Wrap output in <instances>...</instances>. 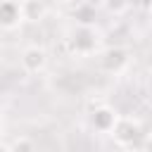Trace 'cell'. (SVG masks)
I'll list each match as a JSON object with an SVG mask.
<instances>
[{"mask_svg":"<svg viewBox=\"0 0 152 152\" xmlns=\"http://www.w3.org/2000/svg\"><path fill=\"white\" fill-rule=\"evenodd\" d=\"M50 5H66V2H71V0H48Z\"/></svg>","mask_w":152,"mask_h":152,"instance_id":"7c38bea8","label":"cell"},{"mask_svg":"<svg viewBox=\"0 0 152 152\" xmlns=\"http://www.w3.org/2000/svg\"><path fill=\"white\" fill-rule=\"evenodd\" d=\"M147 19H150V24H152V2L147 5Z\"/></svg>","mask_w":152,"mask_h":152,"instance_id":"4fadbf2b","label":"cell"},{"mask_svg":"<svg viewBox=\"0 0 152 152\" xmlns=\"http://www.w3.org/2000/svg\"><path fill=\"white\" fill-rule=\"evenodd\" d=\"M116 119H119V112H116L114 107H109V104H97V107L88 114L90 128H93L95 133H100V135H109L112 128H114V124H116Z\"/></svg>","mask_w":152,"mask_h":152,"instance_id":"277c9868","label":"cell"},{"mask_svg":"<svg viewBox=\"0 0 152 152\" xmlns=\"http://www.w3.org/2000/svg\"><path fill=\"white\" fill-rule=\"evenodd\" d=\"M128 64H131V52H128L126 48H121V45L102 48V50L97 52V66H100V71H104V74H112V76L124 74V71L128 69Z\"/></svg>","mask_w":152,"mask_h":152,"instance_id":"3957f363","label":"cell"},{"mask_svg":"<svg viewBox=\"0 0 152 152\" xmlns=\"http://www.w3.org/2000/svg\"><path fill=\"white\" fill-rule=\"evenodd\" d=\"M5 133V121H2V114H0V135Z\"/></svg>","mask_w":152,"mask_h":152,"instance_id":"5bb4252c","label":"cell"},{"mask_svg":"<svg viewBox=\"0 0 152 152\" xmlns=\"http://www.w3.org/2000/svg\"><path fill=\"white\" fill-rule=\"evenodd\" d=\"M147 88H150V95H152V76H150V81H147Z\"/></svg>","mask_w":152,"mask_h":152,"instance_id":"9a60e30c","label":"cell"},{"mask_svg":"<svg viewBox=\"0 0 152 152\" xmlns=\"http://www.w3.org/2000/svg\"><path fill=\"white\" fill-rule=\"evenodd\" d=\"M19 62H21V69L26 74H40L48 66V50L43 45H26L21 50Z\"/></svg>","mask_w":152,"mask_h":152,"instance_id":"8992f818","label":"cell"},{"mask_svg":"<svg viewBox=\"0 0 152 152\" xmlns=\"http://www.w3.org/2000/svg\"><path fill=\"white\" fill-rule=\"evenodd\" d=\"M140 150L152 152V133H145V135H142V140H140Z\"/></svg>","mask_w":152,"mask_h":152,"instance_id":"30bf717a","label":"cell"},{"mask_svg":"<svg viewBox=\"0 0 152 152\" xmlns=\"http://www.w3.org/2000/svg\"><path fill=\"white\" fill-rule=\"evenodd\" d=\"M66 50L74 57H97V52L102 50V31L95 24H86V21H76L66 36H64Z\"/></svg>","mask_w":152,"mask_h":152,"instance_id":"6da1fadb","label":"cell"},{"mask_svg":"<svg viewBox=\"0 0 152 152\" xmlns=\"http://www.w3.org/2000/svg\"><path fill=\"white\" fill-rule=\"evenodd\" d=\"M24 21V0H0V28L14 31Z\"/></svg>","mask_w":152,"mask_h":152,"instance_id":"5b68a950","label":"cell"},{"mask_svg":"<svg viewBox=\"0 0 152 152\" xmlns=\"http://www.w3.org/2000/svg\"><path fill=\"white\" fill-rule=\"evenodd\" d=\"M24 17H26V21H40L43 5L36 0H24Z\"/></svg>","mask_w":152,"mask_h":152,"instance_id":"ba28073f","label":"cell"},{"mask_svg":"<svg viewBox=\"0 0 152 152\" xmlns=\"http://www.w3.org/2000/svg\"><path fill=\"white\" fill-rule=\"evenodd\" d=\"M102 10L112 17H121L131 10V0H102Z\"/></svg>","mask_w":152,"mask_h":152,"instance_id":"52a82bcc","label":"cell"},{"mask_svg":"<svg viewBox=\"0 0 152 152\" xmlns=\"http://www.w3.org/2000/svg\"><path fill=\"white\" fill-rule=\"evenodd\" d=\"M109 135H112L114 145H119V147H140V140L145 135V126L138 116H121L119 114Z\"/></svg>","mask_w":152,"mask_h":152,"instance_id":"7a4b0ae2","label":"cell"},{"mask_svg":"<svg viewBox=\"0 0 152 152\" xmlns=\"http://www.w3.org/2000/svg\"><path fill=\"white\" fill-rule=\"evenodd\" d=\"M0 152H10V142H5L2 135H0Z\"/></svg>","mask_w":152,"mask_h":152,"instance_id":"8fae6325","label":"cell"},{"mask_svg":"<svg viewBox=\"0 0 152 152\" xmlns=\"http://www.w3.org/2000/svg\"><path fill=\"white\" fill-rule=\"evenodd\" d=\"M36 147V142L31 140V138H14V140H10V152H21V150H33Z\"/></svg>","mask_w":152,"mask_h":152,"instance_id":"9c48e42d","label":"cell"}]
</instances>
